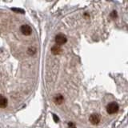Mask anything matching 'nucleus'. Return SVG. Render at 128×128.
<instances>
[{
	"label": "nucleus",
	"instance_id": "nucleus-1",
	"mask_svg": "<svg viewBox=\"0 0 128 128\" xmlns=\"http://www.w3.org/2000/svg\"><path fill=\"white\" fill-rule=\"evenodd\" d=\"M118 108H119V106H118L117 102H110L106 106V112L108 114H115V113H117V112H118Z\"/></svg>",
	"mask_w": 128,
	"mask_h": 128
},
{
	"label": "nucleus",
	"instance_id": "nucleus-2",
	"mask_svg": "<svg viewBox=\"0 0 128 128\" xmlns=\"http://www.w3.org/2000/svg\"><path fill=\"white\" fill-rule=\"evenodd\" d=\"M67 41V38L66 37V35H64L62 34H59L58 35H56L55 37V42L57 44V46H61L63 45L64 43H66Z\"/></svg>",
	"mask_w": 128,
	"mask_h": 128
},
{
	"label": "nucleus",
	"instance_id": "nucleus-3",
	"mask_svg": "<svg viewBox=\"0 0 128 128\" xmlns=\"http://www.w3.org/2000/svg\"><path fill=\"white\" fill-rule=\"evenodd\" d=\"M89 121L90 122L91 124H93V125H97V124H98L99 122L101 121V115L97 113L92 114L89 118Z\"/></svg>",
	"mask_w": 128,
	"mask_h": 128
},
{
	"label": "nucleus",
	"instance_id": "nucleus-4",
	"mask_svg": "<svg viewBox=\"0 0 128 128\" xmlns=\"http://www.w3.org/2000/svg\"><path fill=\"white\" fill-rule=\"evenodd\" d=\"M21 32L22 33V34L28 36V35H30L32 33V30L30 26L28 25H22L21 26Z\"/></svg>",
	"mask_w": 128,
	"mask_h": 128
},
{
	"label": "nucleus",
	"instance_id": "nucleus-5",
	"mask_svg": "<svg viewBox=\"0 0 128 128\" xmlns=\"http://www.w3.org/2000/svg\"><path fill=\"white\" fill-rule=\"evenodd\" d=\"M63 101H64V98H63V96L61 94H58L54 95V102L56 104H58V105H60V104H62L63 102Z\"/></svg>",
	"mask_w": 128,
	"mask_h": 128
},
{
	"label": "nucleus",
	"instance_id": "nucleus-6",
	"mask_svg": "<svg viewBox=\"0 0 128 128\" xmlns=\"http://www.w3.org/2000/svg\"><path fill=\"white\" fill-rule=\"evenodd\" d=\"M7 104H8V102H7L6 98L4 97L3 95L0 94V107L6 108L7 106Z\"/></svg>",
	"mask_w": 128,
	"mask_h": 128
},
{
	"label": "nucleus",
	"instance_id": "nucleus-7",
	"mask_svg": "<svg viewBox=\"0 0 128 128\" xmlns=\"http://www.w3.org/2000/svg\"><path fill=\"white\" fill-rule=\"evenodd\" d=\"M62 52V49L59 46H54L51 48V53L54 55H58Z\"/></svg>",
	"mask_w": 128,
	"mask_h": 128
},
{
	"label": "nucleus",
	"instance_id": "nucleus-8",
	"mask_svg": "<svg viewBox=\"0 0 128 128\" xmlns=\"http://www.w3.org/2000/svg\"><path fill=\"white\" fill-rule=\"evenodd\" d=\"M36 51H37V50H36V48L34 47V46H30L29 49H28L27 52H28V54H29L30 55H33L36 53Z\"/></svg>",
	"mask_w": 128,
	"mask_h": 128
},
{
	"label": "nucleus",
	"instance_id": "nucleus-9",
	"mask_svg": "<svg viewBox=\"0 0 128 128\" xmlns=\"http://www.w3.org/2000/svg\"><path fill=\"white\" fill-rule=\"evenodd\" d=\"M11 10L13 11H14V12H17V13H21V14L25 13L22 9H18V8H11Z\"/></svg>",
	"mask_w": 128,
	"mask_h": 128
},
{
	"label": "nucleus",
	"instance_id": "nucleus-10",
	"mask_svg": "<svg viewBox=\"0 0 128 128\" xmlns=\"http://www.w3.org/2000/svg\"><path fill=\"white\" fill-rule=\"evenodd\" d=\"M68 128H76V126L74 122H68Z\"/></svg>",
	"mask_w": 128,
	"mask_h": 128
},
{
	"label": "nucleus",
	"instance_id": "nucleus-11",
	"mask_svg": "<svg viewBox=\"0 0 128 128\" xmlns=\"http://www.w3.org/2000/svg\"><path fill=\"white\" fill-rule=\"evenodd\" d=\"M110 16H111L112 18H116V17H117V12L114 11V10L112 11L111 14H110Z\"/></svg>",
	"mask_w": 128,
	"mask_h": 128
},
{
	"label": "nucleus",
	"instance_id": "nucleus-12",
	"mask_svg": "<svg viewBox=\"0 0 128 128\" xmlns=\"http://www.w3.org/2000/svg\"><path fill=\"white\" fill-rule=\"evenodd\" d=\"M53 118H54V122H58L59 119H58V118L55 114H53Z\"/></svg>",
	"mask_w": 128,
	"mask_h": 128
}]
</instances>
